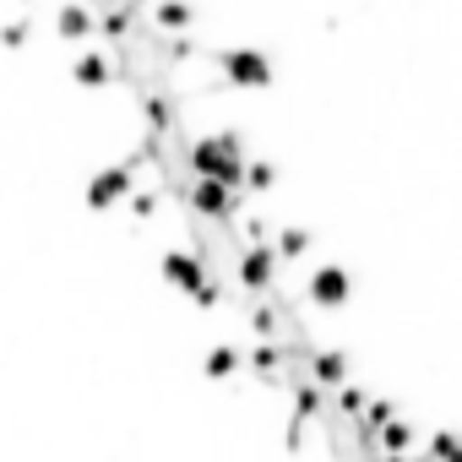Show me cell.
Listing matches in <instances>:
<instances>
[{"label":"cell","mask_w":462,"mask_h":462,"mask_svg":"<svg viewBox=\"0 0 462 462\" xmlns=\"http://www.w3.org/2000/svg\"><path fill=\"white\" fill-rule=\"evenodd\" d=\"M55 39H60V44L93 39V6H82V0H66V6L55 12Z\"/></svg>","instance_id":"7c38bea8"},{"label":"cell","mask_w":462,"mask_h":462,"mask_svg":"<svg viewBox=\"0 0 462 462\" xmlns=\"http://www.w3.org/2000/svg\"><path fill=\"white\" fill-rule=\"evenodd\" d=\"M305 430H310V424H294V419L283 424V451H289V457H300V451H305Z\"/></svg>","instance_id":"d6986e66"},{"label":"cell","mask_w":462,"mask_h":462,"mask_svg":"<svg viewBox=\"0 0 462 462\" xmlns=\"http://www.w3.org/2000/svg\"><path fill=\"white\" fill-rule=\"evenodd\" d=\"M240 190H245V196H267V190H278V163H273V158H245V180H240Z\"/></svg>","instance_id":"2e32d148"},{"label":"cell","mask_w":462,"mask_h":462,"mask_svg":"<svg viewBox=\"0 0 462 462\" xmlns=\"http://www.w3.org/2000/svg\"><path fill=\"white\" fill-rule=\"evenodd\" d=\"M33 44V17H12L0 28V50H28Z\"/></svg>","instance_id":"ac0fdd59"},{"label":"cell","mask_w":462,"mask_h":462,"mask_svg":"<svg viewBox=\"0 0 462 462\" xmlns=\"http://www.w3.org/2000/svg\"><path fill=\"white\" fill-rule=\"evenodd\" d=\"M163 201H169V190H163V185L152 180V185H136V190L125 196V212H131L136 223H152V217L163 212Z\"/></svg>","instance_id":"9a60e30c"},{"label":"cell","mask_w":462,"mask_h":462,"mask_svg":"<svg viewBox=\"0 0 462 462\" xmlns=\"http://www.w3.org/2000/svg\"><path fill=\"white\" fill-rule=\"evenodd\" d=\"M245 136L240 131H207V136H190L185 152H180V169L185 180H217L228 190H240L245 180Z\"/></svg>","instance_id":"6da1fadb"},{"label":"cell","mask_w":462,"mask_h":462,"mask_svg":"<svg viewBox=\"0 0 462 462\" xmlns=\"http://www.w3.org/2000/svg\"><path fill=\"white\" fill-rule=\"evenodd\" d=\"M375 451H381V457H408V451H419V424H413L408 413L386 419V424L375 430ZM381 457H375V462H381Z\"/></svg>","instance_id":"9c48e42d"},{"label":"cell","mask_w":462,"mask_h":462,"mask_svg":"<svg viewBox=\"0 0 462 462\" xmlns=\"http://www.w3.org/2000/svg\"><path fill=\"white\" fill-rule=\"evenodd\" d=\"M142 23H147L152 33H163V39H180V33H196L201 12L190 6V0H152V6L142 12Z\"/></svg>","instance_id":"8992f818"},{"label":"cell","mask_w":462,"mask_h":462,"mask_svg":"<svg viewBox=\"0 0 462 462\" xmlns=\"http://www.w3.org/2000/svg\"><path fill=\"white\" fill-rule=\"evenodd\" d=\"M82 6H98L104 12V6H120V0H82Z\"/></svg>","instance_id":"ffe728a7"},{"label":"cell","mask_w":462,"mask_h":462,"mask_svg":"<svg viewBox=\"0 0 462 462\" xmlns=\"http://www.w3.org/2000/svg\"><path fill=\"white\" fill-rule=\"evenodd\" d=\"M136 23H142V12L136 6H104V12H93V33L104 39V44H125L131 33H136Z\"/></svg>","instance_id":"30bf717a"},{"label":"cell","mask_w":462,"mask_h":462,"mask_svg":"<svg viewBox=\"0 0 462 462\" xmlns=\"http://www.w3.org/2000/svg\"><path fill=\"white\" fill-rule=\"evenodd\" d=\"M207 60L217 66V82L228 93H262L278 82V66L267 50H251V44H228V50H207Z\"/></svg>","instance_id":"7a4b0ae2"},{"label":"cell","mask_w":462,"mask_h":462,"mask_svg":"<svg viewBox=\"0 0 462 462\" xmlns=\"http://www.w3.org/2000/svg\"><path fill=\"white\" fill-rule=\"evenodd\" d=\"M71 88H88V93L115 88V60L109 55H77L71 60Z\"/></svg>","instance_id":"8fae6325"},{"label":"cell","mask_w":462,"mask_h":462,"mask_svg":"<svg viewBox=\"0 0 462 462\" xmlns=\"http://www.w3.org/2000/svg\"><path fill=\"white\" fill-rule=\"evenodd\" d=\"M136 190V174L115 158V163H104L93 180H88V190H82V201H88V212H115V207H125V196Z\"/></svg>","instance_id":"277c9868"},{"label":"cell","mask_w":462,"mask_h":462,"mask_svg":"<svg viewBox=\"0 0 462 462\" xmlns=\"http://www.w3.org/2000/svg\"><path fill=\"white\" fill-rule=\"evenodd\" d=\"M305 305H316V310H343L348 300H354V278H348V267H337V262H327V267H316L310 278H305Z\"/></svg>","instance_id":"5b68a950"},{"label":"cell","mask_w":462,"mask_h":462,"mask_svg":"<svg viewBox=\"0 0 462 462\" xmlns=\"http://www.w3.org/2000/svg\"><path fill=\"white\" fill-rule=\"evenodd\" d=\"M278 273H283V262L273 256V245H240L235 262H228V289L240 300H267L278 289Z\"/></svg>","instance_id":"3957f363"},{"label":"cell","mask_w":462,"mask_h":462,"mask_svg":"<svg viewBox=\"0 0 462 462\" xmlns=\"http://www.w3.org/2000/svg\"><path fill=\"white\" fill-rule=\"evenodd\" d=\"M348 375H354V359H348L343 348H327V343H321V348L305 359V381H310L316 392H327V397H332Z\"/></svg>","instance_id":"52a82bcc"},{"label":"cell","mask_w":462,"mask_h":462,"mask_svg":"<svg viewBox=\"0 0 462 462\" xmlns=\"http://www.w3.org/2000/svg\"><path fill=\"white\" fill-rule=\"evenodd\" d=\"M283 343H256V348H245V375L251 381H262V386H273V392H283Z\"/></svg>","instance_id":"ba28073f"},{"label":"cell","mask_w":462,"mask_h":462,"mask_svg":"<svg viewBox=\"0 0 462 462\" xmlns=\"http://www.w3.org/2000/svg\"><path fill=\"white\" fill-rule=\"evenodd\" d=\"M419 457H424V462H462V440H457V430H435L430 446H424Z\"/></svg>","instance_id":"e0dca14e"},{"label":"cell","mask_w":462,"mask_h":462,"mask_svg":"<svg viewBox=\"0 0 462 462\" xmlns=\"http://www.w3.org/2000/svg\"><path fill=\"white\" fill-rule=\"evenodd\" d=\"M23 6H33V0H23Z\"/></svg>","instance_id":"44dd1931"},{"label":"cell","mask_w":462,"mask_h":462,"mask_svg":"<svg viewBox=\"0 0 462 462\" xmlns=\"http://www.w3.org/2000/svg\"><path fill=\"white\" fill-rule=\"evenodd\" d=\"M273 256L278 262H305L310 251H316V235H310V228H300V223H283V228H273Z\"/></svg>","instance_id":"4fadbf2b"},{"label":"cell","mask_w":462,"mask_h":462,"mask_svg":"<svg viewBox=\"0 0 462 462\" xmlns=\"http://www.w3.org/2000/svg\"><path fill=\"white\" fill-rule=\"evenodd\" d=\"M240 370H245V348H235V343H212L201 354V375L207 381H235Z\"/></svg>","instance_id":"5bb4252c"}]
</instances>
